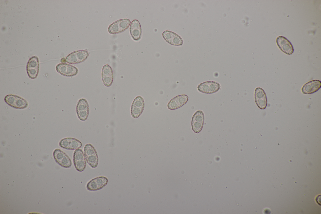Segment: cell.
Here are the masks:
<instances>
[{
	"label": "cell",
	"mask_w": 321,
	"mask_h": 214,
	"mask_svg": "<svg viewBox=\"0 0 321 214\" xmlns=\"http://www.w3.org/2000/svg\"><path fill=\"white\" fill-rule=\"evenodd\" d=\"M84 151L86 160L89 165L92 168L97 167L98 163V157L94 147L90 144H87L84 147Z\"/></svg>",
	"instance_id": "cell-1"
},
{
	"label": "cell",
	"mask_w": 321,
	"mask_h": 214,
	"mask_svg": "<svg viewBox=\"0 0 321 214\" xmlns=\"http://www.w3.org/2000/svg\"><path fill=\"white\" fill-rule=\"evenodd\" d=\"M4 100L9 106L17 109L26 108L28 105L25 99L19 96L13 94L7 95L4 98Z\"/></svg>",
	"instance_id": "cell-2"
},
{
	"label": "cell",
	"mask_w": 321,
	"mask_h": 214,
	"mask_svg": "<svg viewBox=\"0 0 321 214\" xmlns=\"http://www.w3.org/2000/svg\"><path fill=\"white\" fill-rule=\"evenodd\" d=\"M130 20L128 19L118 20L112 23L109 26L108 31L112 34L120 33L127 29L130 25Z\"/></svg>",
	"instance_id": "cell-3"
},
{
	"label": "cell",
	"mask_w": 321,
	"mask_h": 214,
	"mask_svg": "<svg viewBox=\"0 0 321 214\" xmlns=\"http://www.w3.org/2000/svg\"><path fill=\"white\" fill-rule=\"evenodd\" d=\"M88 52L85 50H80L73 51L66 57V62L70 64H76L85 61L88 57Z\"/></svg>",
	"instance_id": "cell-4"
},
{
	"label": "cell",
	"mask_w": 321,
	"mask_h": 214,
	"mask_svg": "<svg viewBox=\"0 0 321 214\" xmlns=\"http://www.w3.org/2000/svg\"><path fill=\"white\" fill-rule=\"evenodd\" d=\"M205 120L204 113L198 110L193 115L191 121V127L193 131L196 133H200L203 128Z\"/></svg>",
	"instance_id": "cell-5"
},
{
	"label": "cell",
	"mask_w": 321,
	"mask_h": 214,
	"mask_svg": "<svg viewBox=\"0 0 321 214\" xmlns=\"http://www.w3.org/2000/svg\"><path fill=\"white\" fill-rule=\"evenodd\" d=\"M53 156L56 162L60 166L65 168H70L72 162L69 157L63 151L59 149H55Z\"/></svg>",
	"instance_id": "cell-6"
},
{
	"label": "cell",
	"mask_w": 321,
	"mask_h": 214,
	"mask_svg": "<svg viewBox=\"0 0 321 214\" xmlns=\"http://www.w3.org/2000/svg\"><path fill=\"white\" fill-rule=\"evenodd\" d=\"M39 62L38 58L35 56L31 57L28 60L26 70L29 77L34 79L37 77L39 72Z\"/></svg>",
	"instance_id": "cell-7"
},
{
	"label": "cell",
	"mask_w": 321,
	"mask_h": 214,
	"mask_svg": "<svg viewBox=\"0 0 321 214\" xmlns=\"http://www.w3.org/2000/svg\"><path fill=\"white\" fill-rule=\"evenodd\" d=\"M221 86L218 82L213 81H205L200 83L197 88L199 92L207 94H213L218 91Z\"/></svg>",
	"instance_id": "cell-8"
},
{
	"label": "cell",
	"mask_w": 321,
	"mask_h": 214,
	"mask_svg": "<svg viewBox=\"0 0 321 214\" xmlns=\"http://www.w3.org/2000/svg\"><path fill=\"white\" fill-rule=\"evenodd\" d=\"M76 112L78 118L81 121L86 120L89 114V107L87 101L81 98L78 101L76 107Z\"/></svg>",
	"instance_id": "cell-9"
},
{
	"label": "cell",
	"mask_w": 321,
	"mask_h": 214,
	"mask_svg": "<svg viewBox=\"0 0 321 214\" xmlns=\"http://www.w3.org/2000/svg\"><path fill=\"white\" fill-rule=\"evenodd\" d=\"M84 154L82 150L78 149L75 151L73 161L76 169L78 171H83L86 168V162Z\"/></svg>",
	"instance_id": "cell-10"
},
{
	"label": "cell",
	"mask_w": 321,
	"mask_h": 214,
	"mask_svg": "<svg viewBox=\"0 0 321 214\" xmlns=\"http://www.w3.org/2000/svg\"><path fill=\"white\" fill-rule=\"evenodd\" d=\"M144 99L140 96H137L133 101L131 109V115L133 118H137L142 113L144 108Z\"/></svg>",
	"instance_id": "cell-11"
},
{
	"label": "cell",
	"mask_w": 321,
	"mask_h": 214,
	"mask_svg": "<svg viewBox=\"0 0 321 214\" xmlns=\"http://www.w3.org/2000/svg\"><path fill=\"white\" fill-rule=\"evenodd\" d=\"M56 69L61 75L67 77L74 76L77 74L78 72V69L75 66L63 63L57 64L56 67Z\"/></svg>",
	"instance_id": "cell-12"
},
{
	"label": "cell",
	"mask_w": 321,
	"mask_h": 214,
	"mask_svg": "<svg viewBox=\"0 0 321 214\" xmlns=\"http://www.w3.org/2000/svg\"><path fill=\"white\" fill-rule=\"evenodd\" d=\"M108 182V179L104 176L95 178L89 182L87 188L90 191H94L100 190L104 187Z\"/></svg>",
	"instance_id": "cell-13"
},
{
	"label": "cell",
	"mask_w": 321,
	"mask_h": 214,
	"mask_svg": "<svg viewBox=\"0 0 321 214\" xmlns=\"http://www.w3.org/2000/svg\"><path fill=\"white\" fill-rule=\"evenodd\" d=\"M59 146L61 148L69 150H76L80 148L82 145L80 141L71 137L64 138L59 142Z\"/></svg>",
	"instance_id": "cell-14"
},
{
	"label": "cell",
	"mask_w": 321,
	"mask_h": 214,
	"mask_svg": "<svg viewBox=\"0 0 321 214\" xmlns=\"http://www.w3.org/2000/svg\"><path fill=\"white\" fill-rule=\"evenodd\" d=\"M254 97L257 106L260 109H264L267 105V98L264 90L260 87H257L255 90Z\"/></svg>",
	"instance_id": "cell-15"
},
{
	"label": "cell",
	"mask_w": 321,
	"mask_h": 214,
	"mask_svg": "<svg viewBox=\"0 0 321 214\" xmlns=\"http://www.w3.org/2000/svg\"><path fill=\"white\" fill-rule=\"evenodd\" d=\"M276 43L280 49L287 55H291L294 52V48L291 43L286 38L280 36L276 38Z\"/></svg>",
	"instance_id": "cell-16"
},
{
	"label": "cell",
	"mask_w": 321,
	"mask_h": 214,
	"mask_svg": "<svg viewBox=\"0 0 321 214\" xmlns=\"http://www.w3.org/2000/svg\"><path fill=\"white\" fill-rule=\"evenodd\" d=\"M188 97L185 94L177 96L171 100L167 104V107L170 110L178 109L184 105L188 101Z\"/></svg>",
	"instance_id": "cell-17"
},
{
	"label": "cell",
	"mask_w": 321,
	"mask_h": 214,
	"mask_svg": "<svg viewBox=\"0 0 321 214\" xmlns=\"http://www.w3.org/2000/svg\"><path fill=\"white\" fill-rule=\"evenodd\" d=\"M102 78L104 85L109 87L112 84L113 78V73L111 67L108 64L103 66L102 70Z\"/></svg>",
	"instance_id": "cell-18"
},
{
	"label": "cell",
	"mask_w": 321,
	"mask_h": 214,
	"mask_svg": "<svg viewBox=\"0 0 321 214\" xmlns=\"http://www.w3.org/2000/svg\"><path fill=\"white\" fill-rule=\"evenodd\" d=\"M321 87V82L318 80L310 81L305 83L302 87L301 91L305 94L313 93L318 90Z\"/></svg>",
	"instance_id": "cell-19"
},
{
	"label": "cell",
	"mask_w": 321,
	"mask_h": 214,
	"mask_svg": "<svg viewBox=\"0 0 321 214\" xmlns=\"http://www.w3.org/2000/svg\"><path fill=\"white\" fill-rule=\"evenodd\" d=\"M130 32L134 40L138 41L140 39L142 30L139 21L135 19L132 22L130 27Z\"/></svg>",
	"instance_id": "cell-20"
},
{
	"label": "cell",
	"mask_w": 321,
	"mask_h": 214,
	"mask_svg": "<svg viewBox=\"0 0 321 214\" xmlns=\"http://www.w3.org/2000/svg\"><path fill=\"white\" fill-rule=\"evenodd\" d=\"M183 43V41L182 38L179 35L175 33L169 44L174 46H180L182 45Z\"/></svg>",
	"instance_id": "cell-21"
},
{
	"label": "cell",
	"mask_w": 321,
	"mask_h": 214,
	"mask_svg": "<svg viewBox=\"0 0 321 214\" xmlns=\"http://www.w3.org/2000/svg\"><path fill=\"white\" fill-rule=\"evenodd\" d=\"M175 34V33L173 32L165 30L162 33V36L166 42L169 44Z\"/></svg>",
	"instance_id": "cell-22"
}]
</instances>
